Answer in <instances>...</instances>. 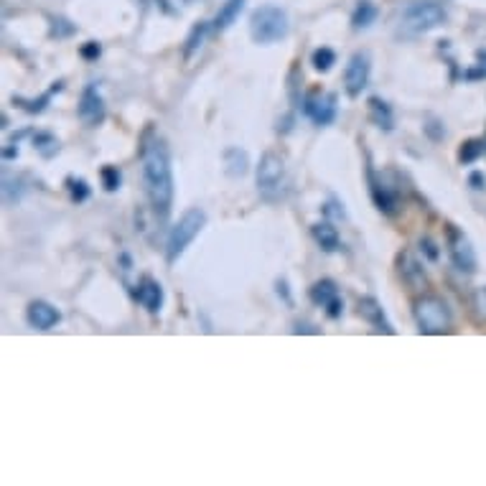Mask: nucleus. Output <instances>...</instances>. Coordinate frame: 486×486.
Returning a JSON list of instances; mask_svg holds the SVG:
<instances>
[{"label":"nucleus","mask_w":486,"mask_h":486,"mask_svg":"<svg viewBox=\"0 0 486 486\" xmlns=\"http://www.w3.org/2000/svg\"><path fill=\"white\" fill-rule=\"evenodd\" d=\"M138 161H140V174H143V191L148 199L153 222L163 230L174 212V163H171V148L166 138L156 130V125H146L140 133V146H138Z\"/></svg>","instance_id":"f257e3e1"},{"label":"nucleus","mask_w":486,"mask_h":486,"mask_svg":"<svg viewBox=\"0 0 486 486\" xmlns=\"http://www.w3.org/2000/svg\"><path fill=\"white\" fill-rule=\"evenodd\" d=\"M448 21V11L438 0H418L410 3L403 15H400V26L397 36L405 41L420 39L425 33H431L435 28H441Z\"/></svg>","instance_id":"f03ea898"},{"label":"nucleus","mask_w":486,"mask_h":486,"mask_svg":"<svg viewBox=\"0 0 486 486\" xmlns=\"http://www.w3.org/2000/svg\"><path fill=\"white\" fill-rule=\"evenodd\" d=\"M204 227H206V212L199 209V206H191L178 216V222L168 230V240H166V265L168 268L184 257V253L202 234Z\"/></svg>","instance_id":"7ed1b4c3"},{"label":"nucleus","mask_w":486,"mask_h":486,"mask_svg":"<svg viewBox=\"0 0 486 486\" xmlns=\"http://www.w3.org/2000/svg\"><path fill=\"white\" fill-rule=\"evenodd\" d=\"M255 184L260 199L268 204H278L285 199L288 194V171H285V161L281 153L275 150H265L260 156L255 171Z\"/></svg>","instance_id":"20e7f679"},{"label":"nucleus","mask_w":486,"mask_h":486,"mask_svg":"<svg viewBox=\"0 0 486 486\" xmlns=\"http://www.w3.org/2000/svg\"><path fill=\"white\" fill-rule=\"evenodd\" d=\"M413 316L423 337H443L453 326V311L446 300L435 293H423L413 303Z\"/></svg>","instance_id":"39448f33"},{"label":"nucleus","mask_w":486,"mask_h":486,"mask_svg":"<svg viewBox=\"0 0 486 486\" xmlns=\"http://www.w3.org/2000/svg\"><path fill=\"white\" fill-rule=\"evenodd\" d=\"M288 33H291V21H288V14L278 5H260L250 15V36L260 46L278 43L288 39Z\"/></svg>","instance_id":"423d86ee"},{"label":"nucleus","mask_w":486,"mask_h":486,"mask_svg":"<svg viewBox=\"0 0 486 486\" xmlns=\"http://www.w3.org/2000/svg\"><path fill=\"white\" fill-rule=\"evenodd\" d=\"M446 250L456 271L466 272V275H473L479 271V257H476L472 240L456 224H446Z\"/></svg>","instance_id":"0eeeda50"},{"label":"nucleus","mask_w":486,"mask_h":486,"mask_svg":"<svg viewBox=\"0 0 486 486\" xmlns=\"http://www.w3.org/2000/svg\"><path fill=\"white\" fill-rule=\"evenodd\" d=\"M367 189H369V199L377 206L379 214L397 216L400 214V191L395 189L392 184H387V178L375 171L372 161H367Z\"/></svg>","instance_id":"6e6552de"},{"label":"nucleus","mask_w":486,"mask_h":486,"mask_svg":"<svg viewBox=\"0 0 486 486\" xmlns=\"http://www.w3.org/2000/svg\"><path fill=\"white\" fill-rule=\"evenodd\" d=\"M300 112L316 125V128H329L334 125L338 115V95L337 92H309V95L300 100Z\"/></svg>","instance_id":"1a4fd4ad"},{"label":"nucleus","mask_w":486,"mask_h":486,"mask_svg":"<svg viewBox=\"0 0 486 486\" xmlns=\"http://www.w3.org/2000/svg\"><path fill=\"white\" fill-rule=\"evenodd\" d=\"M77 118L84 128H100L108 118V105L97 84H87L77 102Z\"/></svg>","instance_id":"9d476101"},{"label":"nucleus","mask_w":486,"mask_h":486,"mask_svg":"<svg viewBox=\"0 0 486 486\" xmlns=\"http://www.w3.org/2000/svg\"><path fill=\"white\" fill-rule=\"evenodd\" d=\"M369 77H372V59L367 52H354L351 59L347 62V69H344V90L351 100L365 92L369 87Z\"/></svg>","instance_id":"9b49d317"},{"label":"nucleus","mask_w":486,"mask_h":486,"mask_svg":"<svg viewBox=\"0 0 486 486\" xmlns=\"http://www.w3.org/2000/svg\"><path fill=\"white\" fill-rule=\"evenodd\" d=\"M133 298H136L138 303L150 313V316H158L163 309V303H166V293H163V285L156 281V278H150V275H143L140 281L133 288Z\"/></svg>","instance_id":"f8f14e48"},{"label":"nucleus","mask_w":486,"mask_h":486,"mask_svg":"<svg viewBox=\"0 0 486 486\" xmlns=\"http://www.w3.org/2000/svg\"><path fill=\"white\" fill-rule=\"evenodd\" d=\"M359 316H362L367 324L372 326L377 334H387V337H395V334H397V329L392 326V321L387 319V313L382 309V303H379L375 296L359 298Z\"/></svg>","instance_id":"ddd939ff"},{"label":"nucleus","mask_w":486,"mask_h":486,"mask_svg":"<svg viewBox=\"0 0 486 486\" xmlns=\"http://www.w3.org/2000/svg\"><path fill=\"white\" fill-rule=\"evenodd\" d=\"M26 321L31 329H39V331H52L59 321H62V313L56 306H52L49 300L36 298L31 300L26 309Z\"/></svg>","instance_id":"4468645a"},{"label":"nucleus","mask_w":486,"mask_h":486,"mask_svg":"<svg viewBox=\"0 0 486 486\" xmlns=\"http://www.w3.org/2000/svg\"><path fill=\"white\" fill-rule=\"evenodd\" d=\"M395 265H397V272H400V278H403V283H407L410 288H415V291H423L425 285H428V278H425V271H423V265H420L415 255L410 253V250H403V253H397L395 257Z\"/></svg>","instance_id":"2eb2a0df"},{"label":"nucleus","mask_w":486,"mask_h":486,"mask_svg":"<svg viewBox=\"0 0 486 486\" xmlns=\"http://www.w3.org/2000/svg\"><path fill=\"white\" fill-rule=\"evenodd\" d=\"M62 90H64V81L59 80V81H54V84H52L43 95H39V97L14 95L11 97V102H14L18 110H24L26 115H41V112H46V110H49V105H52V97L59 95Z\"/></svg>","instance_id":"dca6fc26"},{"label":"nucleus","mask_w":486,"mask_h":486,"mask_svg":"<svg viewBox=\"0 0 486 486\" xmlns=\"http://www.w3.org/2000/svg\"><path fill=\"white\" fill-rule=\"evenodd\" d=\"M367 110H369V122L385 130V133H392L395 130V110L387 100H382L379 95H372L367 100Z\"/></svg>","instance_id":"f3484780"},{"label":"nucleus","mask_w":486,"mask_h":486,"mask_svg":"<svg viewBox=\"0 0 486 486\" xmlns=\"http://www.w3.org/2000/svg\"><path fill=\"white\" fill-rule=\"evenodd\" d=\"M311 237L324 253H338V250H341V234H338V230L329 222V219L313 224Z\"/></svg>","instance_id":"a211bd4d"},{"label":"nucleus","mask_w":486,"mask_h":486,"mask_svg":"<svg viewBox=\"0 0 486 486\" xmlns=\"http://www.w3.org/2000/svg\"><path fill=\"white\" fill-rule=\"evenodd\" d=\"M244 3L247 0H224L222 8L216 11L214 21H212V31L214 33H224L227 28H232V24H237V18L244 11Z\"/></svg>","instance_id":"6ab92c4d"},{"label":"nucleus","mask_w":486,"mask_h":486,"mask_svg":"<svg viewBox=\"0 0 486 486\" xmlns=\"http://www.w3.org/2000/svg\"><path fill=\"white\" fill-rule=\"evenodd\" d=\"M209 33H214L212 31V21H199V24H194V28L189 31V36L184 41V59L191 62L194 54H199V49L204 46V41Z\"/></svg>","instance_id":"aec40b11"},{"label":"nucleus","mask_w":486,"mask_h":486,"mask_svg":"<svg viewBox=\"0 0 486 486\" xmlns=\"http://www.w3.org/2000/svg\"><path fill=\"white\" fill-rule=\"evenodd\" d=\"M224 174L232 176V178H243L247 171H250V158H247V150L237 148V146H232V148L224 150Z\"/></svg>","instance_id":"412c9836"},{"label":"nucleus","mask_w":486,"mask_h":486,"mask_svg":"<svg viewBox=\"0 0 486 486\" xmlns=\"http://www.w3.org/2000/svg\"><path fill=\"white\" fill-rule=\"evenodd\" d=\"M309 298H311L313 306H321L326 309L334 298H338V283L334 278H321L309 288Z\"/></svg>","instance_id":"4be33fe9"},{"label":"nucleus","mask_w":486,"mask_h":486,"mask_svg":"<svg viewBox=\"0 0 486 486\" xmlns=\"http://www.w3.org/2000/svg\"><path fill=\"white\" fill-rule=\"evenodd\" d=\"M31 146L33 150L39 153L43 161H52L56 153L62 150V143H59V138L54 133H49V130H33V136H31Z\"/></svg>","instance_id":"5701e85b"},{"label":"nucleus","mask_w":486,"mask_h":486,"mask_svg":"<svg viewBox=\"0 0 486 486\" xmlns=\"http://www.w3.org/2000/svg\"><path fill=\"white\" fill-rule=\"evenodd\" d=\"M377 5H375L372 0H359L357 8H354V14H351V28H354V31H367V28L377 21Z\"/></svg>","instance_id":"b1692460"},{"label":"nucleus","mask_w":486,"mask_h":486,"mask_svg":"<svg viewBox=\"0 0 486 486\" xmlns=\"http://www.w3.org/2000/svg\"><path fill=\"white\" fill-rule=\"evenodd\" d=\"M481 156H486V138H469V140H463L459 146V153H456L461 166H472Z\"/></svg>","instance_id":"393cba45"},{"label":"nucleus","mask_w":486,"mask_h":486,"mask_svg":"<svg viewBox=\"0 0 486 486\" xmlns=\"http://www.w3.org/2000/svg\"><path fill=\"white\" fill-rule=\"evenodd\" d=\"M28 178L26 176H5L3 181V196H5V204L14 206L24 199V194L28 191Z\"/></svg>","instance_id":"a878e982"},{"label":"nucleus","mask_w":486,"mask_h":486,"mask_svg":"<svg viewBox=\"0 0 486 486\" xmlns=\"http://www.w3.org/2000/svg\"><path fill=\"white\" fill-rule=\"evenodd\" d=\"M64 189L69 191V199L74 204L90 202V196H92V186H90L81 176H67V178H64Z\"/></svg>","instance_id":"bb28decb"},{"label":"nucleus","mask_w":486,"mask_h":486,"mask_svg":"<svg viewBox=\"0 0 486 486\" xmlns=\"http://www.w3.org/2000/svg\"><path fill=\"white\" fill-rule=\"evenodd\" d=\"M77 33V24H71L64 15H49V39L64 41Z\"/></svg>","instance_id":"cd10ccee"},{"label":"nucleus","mask_w":486,"mask_h":486,"mask_svg":"<svg viewBox=\"0 0 486 486\" xmlns=\"http://www.w3.org/2000/svg\"><path fill=\"white\" fill-rule=\"evenodd\" d=\"M311 64L316 71L326 74V71H331L334 64H337V52H334V49H329V46H319V49L311 54Z\"/></svg>","instance_id":"c85d7f7f"},{"label":"nucleus","mask_w":486,"mask_h":486,"mask_svg":"<svg viewBox=\"0 0 486 486\" xmlns=\"http://www.w3.org/2000/svg\"><path fill=\"white\" fill-rule=\"evenodd\" d=\"M100 178H102V189L105 191H118L122 184V176H120V168L118 166H112V163H105L102 168H100Z\"/></svg>","instance_id":"c756f323"},{"label":"nucleus","mask_w":486,"mask_h":486,"mask_svg":"<svg viewBox=\"0 0 486 486\" xmlns=\"http://www.w3.org/2000/svg\"><path fill=\"white\" fill-rule=\"evenodd\" d=\"M423 133H425L428 140H433V143H441V140L446 138V128H443V122L438 120V118H431V120L423 125Z\"/></svg>","instance_id":"7c9ffc66"},{"label":"nucleus","mask_w":486,"mask_h":486,"mask_svg":"<svg viewBox=\"0 0 486 486\" xmlns=\"http://www.w3.org/2000/svg\"><path fill=\"white\" fill-rule=\"evenodd\" d=\"M420 253L425 260H431V262H438L441 260V247L438 243L433 240V237H420Z\"/></svg>","instance_id":"2f4dec72"},{"label":"nucleus","mask_w":486,"mask_h":486,"mask_svg":"<svg viewBox=\"0 0 486 486\" xmlns=\"http://www.w3.org/2000/svg\"><path fill=\"white\" fill-rule=\"evenodd\" d=\"M80 56L84 62H97L102 56V43L100 41H87L80 46Z\"/></svg>","instance_id":"473e14b6"},{"label":"nucleus","mask_w":486,"mask_h":486,"mask_svg":"<svg viewBox=\"0 0 486 486\" xmlns=\"http://www.w3.org/2000/svg\"><path fill=\"white\" fill-rule=\"evenodd\" d=\"M473 309H476V316L486 321V285L481 288H476V293H473Z\"/></svg>","instance_id":"72a5a7b5"},{"label":"nucleus","mask_w":486,"mask_h":486,"mask_svg":"<svg viewBox=\"0 0 486 486\" xmlns=\"http://www.w3.org/2000/svg\"><path fill=\"white\" fill-rule=\"evenodd\" d=\"M156 3H158V8H161L163 14L178 15L184 11V5H186L189 0H156Z\"/></svg>","instance_id":"f704fd0d"},{"label":"nucleus","mask_w":486,"mask_h":486,"mask_svg":"<svg viewBox=\"0 0 486 486\" xmlns=\"http://www.w3.org/2000/svg\"><path fill=\"white\" fill-rule=\"evenodd\" d=\"M275 293H278V298L283 300L285 306H293V296H291V285H288V281H285V278H278V281H275Z\"/></svg>","instance_id":"c9c22d12"},{"label":"nucleus","mask_w":486,"mask_h":486,"mask_svg":"<svg viewBox=\"0 0 486 486\" xmlns=\"http://www.w3.org/2000/svg\"><path fill=\"white\" fill-rule=\"evenodd\" d=\"M324 311H326V316L331 319V321H338V319H341V313H344V300H341V296L334 298V300L326 306Z\"/></svg>","instance_id":"e433bc0d"},{"label":"nucleus","mask_w":486,"mask_h":486,"mask_svg":"<svg viewBox=\"0 0 486 486\" xmlns=\"http://www.w3.org/2000/svg\"><path fill=\"white\" fill-rule=\"evenodd\" d=\"M466 81H479V80H486V67L484 64H479V67H472V69H463V74H461Z\"/></svg>","instance_id":"4c0bfd02"},{"label":"nucleus","mask_w":486,"mask_h":486,"mask_svg":"<svg viewBox=\"0 0 486 486\" xmlns=\"http://www.w3.org/2000/svg\"><path fill=\"white\" fill-rule=\"evenodd\" d=\"M469 186H472L473 191H484L486 189L484 171H472V176H469Z\"/></svg>","instance_id":"58836bf2"},{"label":"nucleus","mask_w":486,"mask_h":486,"mask_svg":"<svg viewBox=\"0 0 486 486\" xmlns=\"http://www.w3.org/2000/svg\"><path fill=\"white\" fill-rule=\"evenodd\" d=\"M293 120H296L293 115H285V118H281V120H278V133H281V136L291 133V130H293Z\"/></svg>","instance_id":"ea45409f"},{"label":"nucleus","mask_w":486,"mask_h":486,"mask_svg":"<svg viewBox=\"0 0 486 486\" xmlns=\"http://www.w3.org/2000/svg\"><path fill=\"white\" fill-rule=\"evenodd\" d=\"M293 334H313V337H319L321 329H316V326L311 324H296L293 326Z\"/></svg>","instance_id":"a19ab883"},{"label":"nucleus","mask_w":486,"mask_h":486,"mask_svg":"<svg viewBox=\"0 0 486 486\" xmlns=\"http://www.w3.org/2000/svg\"><path fill=\"white\" fill-rule=\"evenodd\" d=\"M31 136H33V128H24V130H18V133H14V136L8 138V143H11V146H18L24 138H31Z\"/></svg>","instance_id":"79ce46f5"},{"label":"nucleus","mask_w":486,"mask_h":486,"mask_svg":"<svg viewBox=\"0 0 486 486\" xmlns=\"http://www.w3.org/2000/svg\"><path fill=\"white\" fill-rule=\"evenodd\" d=\"M21 156V150L18 146H11V143H5V148H3V161H15Z\"/></svg>","instance_id":"37998d69"},{"label":"nucleus","mask_w":486,"mask_h":486,"mask_svg":"<svg viewBox=\"0 0 486 486\" xmlns=\"http://www.w3.org/2000/svg\"><path fill=\"white\" fill-rule=\"evenodd\" d=\"M118 262H120L122 272L133 271V257L128 255V253H120V255H118Z\"/></svg>","instance_id":"c03bdc74"},{"label":"nucleus","mask_w":486,"mask_h":486,"mask_svg":"<svg viewBox=\"0 0 486 486\" xmlns=\"http://www.w3.org/2000/svg\"><path fill=\"white\" fill-rule=\"evenodd\" d=\"M476 62L486 67V49H479V52H476Z\"/></svg>","instance_id":"a18cd8bd"},{"label":"nucleus","mask_w":486,"mask_h":486,"mask_svg":"<svg viewBox=\"0 0 486 486\" xmlns=\"http://www.w3.org/2000/svg\"><path fill=\"white\" fill-rule=\"evenodd\" d=\"M136 3H140V5H143V3H146V0H136Z\"/></svg>","instance_id":"49530a36"},{"label":"nucleus","mask_w":486,"mask_h":486,"mask_svg":"<svg viewBox=\"0 0 486 486\" xmlns=\"http://www.w3.org/2000/svg\"><path fill=\"white\" fill-rule=\"evenodd\" d=\"M484 138H486V133H484Z\"/></svg>","instance_id":"de8ad7c7"}]
</instances>
